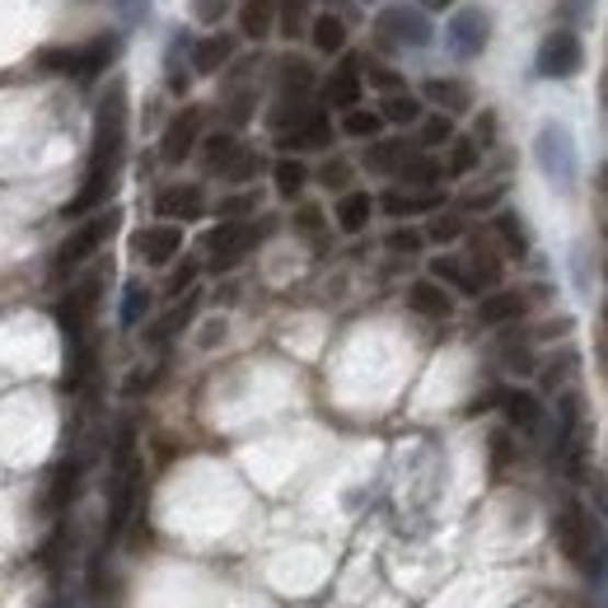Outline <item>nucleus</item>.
Segmentation results:
<instances>
[{
    "mask_svg": "<svg viewBox=\"0 0 608 608\" xmlns=\"http://www.w3.org/2000/svg\"><path fill=\"white\" fill-rule=\"evenodd\" d=\"M122 154H127V84L113 80L94 108V150H90V173H84L80 193L66 202V216H94V206L108 202Z\"/></svg>",
    "mask_w": 608,
    "mask_h": 608,
    "instance_id": "f257e3e1",
    "label": "nucleus"
},
{
    "mask_svg": "<svg viewBox=\"0 0 608 608\" xmlns=\"http://www.w3.org/2000/svg\"><path fill=\"white\" fill-rule=\"evenodd\" d=\"M552 538H558L562 558L585 571V576H599L604 571V552H599V529L595 519L585 515L581 501H562L558 506V519H552Z\"/></svg>",
    "mask_w": 608,
    "mask_h": 608,
    "instance_id": "f03ea898",
    "label": "nucleus"
},
{
    "mask_svg": "<svg viewBox=\"0 0 608 608\" xmlns=\"http://www.w3.org/2000/svg\"><path fill=\"white\" fill-rule=\"evenodd\" d=\"M117 220H122V216L108 206V211L90 216V220L80 225V230L66 234V243H61L57 253H51V276H66V272H76V267L84 263V257H94V253L103 249V243H108V234L117 230Z\"/></svg>",
    "mask_w": 608,
    "mask_h": 608,
    "instance_id": "7ed1b4c3",
    "label": "nucleus"
},
{
    "mask_svg": "<svg viewBox=\"0 0 608 608\" xmlns=\"http://www.w3.org/2000/svg\"><path fill=\"white\" fill-rule=\"evenodd\" d=\"M375 38L379 47H426L431 43V20H426V10H416V5H385L379 10V20H375Z\"/></svg>",
    "mask_w": 608,
    "mask_h": 608,
    "instance_id": "20e7f679",
    "label": "nucleus"
},
{
    "mask_svg": "<svg viewBox=\"0 0 608 608\" xmlns=\"http://www.w3.org/2000/svg\"><path fill=\"white\" fill-rule=\"evenodd\" d=\"M267 234V225H249V220H220L211 234H206V253H211V267L225 272V267H234L243 263L253 249H257V239Z\"/></svg>",
    "mask_w": 608,
    "mask_h": 608,
    "instance_id": "39448f33",
    "label": "nucleus"
},
{
    "mask_svg": "<svg viewBox=\"0 0 608 608\" xmlns=\"http://www.w3.org/2000/svg\"><path fill=\"white\" fill-rule=\"evenodd\" d=\"M534 154H538V169H543L558 187L576 183V141H571V131L562 127V122H548V127L538 131Z\"/></svg>",
    "mask_w": 608,
    "mask_h": 608,
    "instance_id": "423d86ee",
    "label": "nucleus"
},
{
    "mask_svg": "<svg viewBox=\"0 0 608 608\" xmlns=\"http://www.w3.org/2000/svg\"><path fill=\"white\" fill-rule=\"evenodd\" d=\"M585 66V43L576 28H552L538 47V76L543 80H571Z\"/></svg>",
    "mask_w": 608,
    "mask_h": 608,
    "instance_id": "0eeeda50",
    "label": "nucleus"
},
{
    "mask_svg": "<svg viewBox=\"0 0 608 608\" xmlns=\"http://www.w3.org/2000/svg\"><path fill=\"white\" fill-rule=\"evenodd\" d=\"M113 51H117V38L113 33H103V38L94 43H84V47H71V51H47V71H66V76H76V80H94L103 66L113 61Z\"/></svg>",
    "mask_w": 608,
    "mask_h": 608,
    "instance_id": "6e6552de",
    "label": "nucleus"
},
{
    "mask_svg": "<svg viewBox=\"0 0 608 608\" xmlns=\"http://www.w3.org/2000/svg\"><path fill=\"white\" fill-rule=\"evenodd\" d=\"M202 127H206V113L197 108V103H187V108H179L169 117V127H164V141H160V154H164V164H183L187 154L197 150L202 141Z\"/></svg>",
    "mask_w": 608,
    "mask_h": 608,
    "instance_id": "1a4fd4ad",
    "label": "nucleus"
},
{
    "mask_svg": "<svg viewBox=\"0 0 608 608\" xmlns=\"http://www.w3.org/2000/svg\"><path fill=\"white\" fill-rule=\"evenodd\" d=\"M449 51H455L459 61H473L486 51V43H492V20H486V10H459L455 20H449Z\"/></svg>",
    "mask_w": 608,
    "mask_h": 608,
    "instance_id": "9d476101",
    "label": "nucleus"
},
{
    "mask_svg": "<svg viewBox=\"0 0 608 608\" xmlns=\"http://www.w3.org/2000/svg\"><path fill=\"white\" fill-rule=\"evenodd\" d=\"M136 253H141L146 267H169L173 257L183 253V225H173V220L146 225V230L136 234Z\"/></svg>",
    "mask_w": 608,
    "mask_h": 608,
    "instance_id": "9b49d317",
    "label": "nucleus"
},
{
    "mask_svg": "<svg viewBox=\"0 0 608 608\" xmlns=\"http://www.w3.org/2000/svg\"><path fill=\"white\" fill-rule=\"evenodd\" d=\"M154 211H160L164 220H197L206 211V193H202V183H169L160 197H154Z\"/></svg>",
    "mask_w": 608,
    "mask_h": 608,
    "instance_id": "f8f14e48",
    "label": "nucleus"
},
{
    "mask_svg": "<svg viewBox=\"0 0 608 608\" xmlns=\"http://www.w3.org/2000/svg\"><path fill=\"white\" fill-rule=\"evenodd\" d=\"M282 146L286 150H323V146H333V117H328L323 108H309L290 131H282Z\"/></svg>",
    "mask_w": 608,
    "mask_h": 608,
    "instance_id": "ddd939ff",
    "label": "nucleus"
},
{
    "mask_svg": "<svg viewBox=\"0 0 608 608\" xmlns=\"http://www.w3.org/2000/svg\"><path fill=\"white\" fill-rule=\"evenodd\" d=\"M496 403H501V412H506V422L515 431H525V436H538V431H543V403H538L529 389H501Z\"/></svg>",
    "mask_w": 608,
    "mask_h": 608,
    "instance_id": "4468645a",
    "label": "nucleus"
},
{
    "mask_svg": "<svg viewBox=\"0 0 608 608\" xmlns=\"http://www.w3.org/2000/svg\"><path fill=\"white\" fill-rule=\"evenodd\" d=\"M360 94H365V76H360V66L346 57L337 71L328 76L323 99H328V108H342V113H346V108H356V103H360Z\"/></svg>",
    "mask_w": 608,
    "mask_h": 608,
    "instance_id": "2eb2a0df",
    "label": "nucleus"
},
{
    "mask_svg": "<svg viewBox=\"0 0 608 608\" xmlns=\"http://www.w3.org/2000/svg\"><path fill=\"white\" fill-rule=\"evenodd\" d=\"M525 309H529V300L519 290H492V295L478 300V323L482 328H506L515 319H525Z\"/></svg>",
    "mask_w": 608,
    "mask_h": 608,
    "instance_id": "dca6fc26",
    "label": "nucleus"
},
{
    "mask_svg": "<svg viewBox=\"0 0 608 608\" xmlns=\"http://www.w3.org/2000/svg\"><path fill=\"white\" fill-rule=\"evenodd\" d=\"M379 211H389L393 220H403V216H426V211H436L440 206V193L431 187V193H416V187H389L385 197L375 202Z\"/></svg>",
    "mask_w": 608,
    "mask_h": 608,
    "instance_id": "f3484780",
    "label": "nucleus"
},
{
    "mask_svg": "<svg viewBox=\"0 0 608 608\" xmlns=\"http://www.w3.org/2000/svg\"><path fill=\"white\" fill-rule=\"evenodd\" d=\"M408 305L422 319H449V314H455V300H449V290L440 282H431V276H426V282H412L408 286Z\"/></svg>",
    "mask_w": 608,
    "mask_h": 608,
    "instance_id": "a211bd4d",
    "label": "nucleus"
},
{
    "mask_svg": "<svg viewBox=\"0 0 608 608\" xmlns=\"http://www.w3.org/2000/svg\"><path fill=\"white\" fill-rule=\"evenodd\" d=\"M230 57H234V38H230V33H211V38L193 43V71L197 76L225 71V66H230Z\"/></svg>",
    "mask_w": 608,
    "mask_h": 608,
    "instance_id": "6ab92c4d",
    "label": "nucleus"
},
{
    "mask_svg": "<svg viewBox=\"0 0 608 608\" xmlns=\"http://www.w3.org/2000/svg\"><path fill=\"white\" fill-rule=\"evenodd\" d=\"M309 43H314L319 57H337V51H346V20L333 10L314 14V24H309Z\"/></svg>",
    "mask_w": 608,
    "mask_h": 608,
    "instance_id": "aec40b11",
    "label": "nucleus"
},
{
    "mask_svg": "<svg viewBox=\"0 0 608 608\" xmlns=\"http://www.w3.org/2000/svg\"><path fill=\"white\" fill-rule=\"evenodd\" d=\"M239 33L253 43H263L276 33V0H243L239 5Z\"/></svg>",
    "mask_w": 608,
    "mask_h": 608,
    "instance_id": "412c9836",
    "label": "nucleus"
},
{
    "mask_svg": "<svg viewBox=\"0 0 608 608\" xmlns=\"http://www.w3.org/2000/svg\"><path fill=\"white\" fill-rule=\"evenodd\" d=\"M408 154H412L408 141H398V136H375V141L365 146V169L370 173H398Z\"/></svg>",
    "mask_w": 608,
    "mask_h": 608,
    "instance_id": "4be33fe9",
    "label": "nucleus"
},
{
    "mask_svg": "<svg viewBox=\"0 0 608 608\" xmlns=\"http://www.w3.org/2000/svg\"><path fill=\"white\" fill-rule=\"evenodd\" d=\"M393 179L403 183V187H416V193H431V187H436V183L445 179V169H440L436 160H431V154H422V150H412L408 160H403V169L393 173Z\"/></svg>",
    "mask_w": 608,
    "mask_h": 608,
    "instance_id": "5701e85b",
    "label": "nucleus"
},
{
    "mask_svg": "<svg viewBox=\"0 0 608 608\" xmlns=\"http://www.w3.org/2000/svg\"><path fill=\"white\" fill-rule=\"evenodd\" d=\"M370 216H375V197L370 193H342L337 211H333V220H337L342 234H360L365 225H370Z\"/></svg>",
    "mask_w": 608,
    "mask_h": 608,
    "instance_id": "b1692460",
    "label": "nucleus"
},
{
    "mask_svg": "<svg viewBox=\"0 0 608 608\" xmlns=\"http://www.w3.org/2000/svg\"><path fill=\"white\" fill-rule=\"evenodd\" d=\"M193 319H197V290H187V295H179V305H173L169 314H164V323H154V328H150V342H154V346L173 342V337H179Z\"/></svg>",
    "mask_w": 608,
    "mask_h": 608,
    "instance_id": "393cba45",
    "label": "nucleus"
},
{
    "mask_svg": "<svg viewBox=\"0 0 608 608\" xmlns=\"http://www.w3.org/2000/svg\"><path fill=\"white\" fill-rule=\"evenodd\" d=\"M431 282H440V286H455L459 295H482L478 282H473V272H468V263H459V257H431Z\"/></svg>",
    "mask_w": 608,
    "mask_h": 608,
    "instance_id": "a878e982",
    "label": "nucleus"
},
{
    "mask_svg": "<svg viewBox=\"0 0 608 608\" xmlns=\"http://www.w3.org/2000/svg\"><path fill=\"white\" fill-rule=\"evenodd\" d=\"M379 117H385V127L389 122L393 127H416V122H422V99L393 90V94H385V103H379Z\"/></svg>",
    "mask_w": 608,
    "mask_h": 608,
    "instance_id": "bb28decb",
    "label": "nucleus"
},
{
    "mask_svg": "<svg viewBox=\"0 0 608 608\" xmlns=\"http://www.w3.org/2000/svg\"><path fill=\"white\" fill-rule=\"evenodd\" d=\"M422 94L431 99V103H440V113H463L468 108V84L463 80H426L422 84Z\"/></svg>",
    "mask_w": 608,
    "mask_h": 608,
    "instance_id": "cd10ccee",
    "label": "nucleus"
},
{
    "mask_svg": "<svg viewBox=\"0 0 608 608\" xmlns=\"http://www.w3.org/2000/svg\"><path fill=\"white\" fill-rule=\"evenodd\" d=\"M385 131V117H379V108H346L342 113V136H352V141H375V136Z\"/></svg>",
    "mask_w": 608,
    "mask_h": 608,
    "instance_id": "c85d7f7f",
    "label": "nucleus"
},
{
    "mask_svg": "<svg viewBox=\"0 0 608 608\" xmlns=\"http://www.w3.org/2000/svg\"><path fill=\"white\" fill-rule=\"evenodd\" d=\"M272 183H276V193H282L286 202H295L305 193V183H309V169H305V160H295V154H286V160H276V169H272Z\"/></svg>",
    "mask_w": 608,
    "mask_h": 608,
    "instance_id": "c756f323",
    "label": "nucleus"
},
{
    "mask_svg": "<svg viewBox=\"0 0 608 608\" xmlns=\"http://www.w3.org/2000/svg\"><path fill=\"white\" fill-rule=\"evenodd\" d=\"M492 230H496L501 243H506L511 257H525V253H529V230H525V220H519L515 211H501V216L492 220Z\"/></svg>",
    "mask_w": 608,
    "mask_h": 608,
    "instance_id": "7c9ffc66",
    "label": "nucleus"
},
{
    "mask_svg": "<svg viewBox=\"0 0 608 608\" xmlns=\"http://www.w3.org/2000/svg\"><path fill=\"white\" fill-rule=\"evenodd\" d=\"M197 150H202V164L211 173H220L225 164H230V154L239 150V141H234V131H211L206 141H197Z\"/></svg>",
    "mask_w": 608,
    "mask_h": 608,
    "instance_id": "2f4dec72",
    "label": "nucleus"
},
{
    "mask_svg": "<svg viewBox=\"0 0 608 608\" xmlns=\"http://www.w3.org/2000/svg\"><path fill=\"white\" fill-rule=\"evenodd\" d=\"M276 28L282 38H300L309 28V0H276Z\"/></svg>",
    "mask_w": 608,
    "mask_h": 608,
    "instance_id": "473e14b6",
    "label": "nucleus"
},
{
    "mask_svg": "<svg viewBox=\"0 0 608 608\" xmlns=\"http://www.w3.org/2000/svg\"><path fill=\"white\" fill-rule=\"evenodd\" d=\"M146 314H150V290L141 282H131L127 290H122L117 319H122V328H136V323H146Z\"/></svg>",
    "mask_w": 608,
    "mask_h": 608,
    "instance_id": "72a5a7b5",
    "label": "nucleus"
},
{
    "mask_svg": "<svg viewBox=\"0 0 608 608\" xmlns=\"http://www.w3.org/2000/svg\"><path fill=\"white\" fill-rule=\"evenodd\" d=\"M416 127H422V131H416V141H422L426 150L455 141V122H449V113H431V117L416 122Z\"/></svg>",
    "mask_w": 608,
    "mask_h": 608,
    "instance_id": "f704fd0d",
    "label": "nucleus"
},
{
    "mask_svg": "<svg viewBox=\"0 0 608 608\" xmlns=\"http://www.w3.org/2000/svg\"><path fill=\"white\" fill-rule=\"evenodd\" d=\"M76 478H80V468L76 463H57V473H51V482H47V506H66L71 501V492H76Z\"/></svg>",
    "mask_w": 608,
    "mask_h": 608,
    "instance_id": "c9c22d12",
    "label": "nucleus"
},
{
    "mask_svg": "<svg viewBox=\"0 0 608 608\" xmlns=\"http://www.w3.org/2000/svg\"><path fill=\"white\" fill-rule=\"evenodd\" d=\"M482 160V146L478 141H449V164L445 173H455V179H463V173H473Z\"/></svg>",
    "mask_w": 608,
    "mask_h": 608,
    "instance_id": "e433bc0d",
    "label": "nucleus"
},
{
    "mask_svg": "<svg viewBox=\"0 0 608 608\" xmlns=\"http://www.w3.org/2000/svg\"><path fill=\"white\" fill-rule=\"evenodd\" d=\"M253 173H257V154H253V150H243V146H239V150L230 154V164H225V169H220V179H230V183H249V179H253Z\"/></svg>",
    "mask_w": 608,
    "mask_h": 608,
    "instance_id": "4c0bfd02",
    "label": "nucleus"
},
{
    "mask_svg": "<svg viewBox=\"0 0 608 608\" xmlns=\"http://www.w3.org/2000/svg\"><path fill=\"white\" fill-rule=\"evenodd\" d=\"M463 239V220L459 216H436L426 225V243H455Z\"/></svg>",
    "mask_w": 608,
    "mask_h": 608,
    "instance_id": "58836bf2",
    "label": "nucleus"
},
{
    "mask_svg": "<svg viewBox=\"0 0 608 608\" xmlns=\"http://www.w3.org/2000/svg\"><path fill=\"white\" fill-rule=\"evenodd\" d=\"M197 263H179V267H173V276H169V286H164V295H169V300H179V295H187V290H193L197 286Z\"/></svg>",
    "mask_w": 608,
    "mask_h": 608,
    "instance_id": "ea45409f",
    "label": "nucleus"
},
{
    "mask_svg": "<svg viewBox=\"0 0 608 608\" xmlns=\"http://www.w3.org/2000/svg\"><path fill=\"white\" fill-rule=\"evenodd\" d=\"M295 230H300L305 239H323V211L319 206H300V211H295Z\"/></svg>",
    "mask_w": 608,
    "mask_h": 608,
    "instance_id": "a19ab883",
    "label": "nucleus"
},
{
    "mask_svg": "<svg viewBox=\"0 0 608 608\" xmlns=\"http://www.w3.org/2000/svg\"><path fill=\"white\" fill-rule=\"evenodd\" d=\"M319 183H323V187H337V193H346V183H352V164H346V160H328L323 173H319Z\"/></svg>",
    "mask_w": 608,
    "mask_h": 608,
    "instance_id": "79ce46f5",
    "label": "nucleus"
},
{
    "mask_svg": "<svg viewBox=\"0 0 608 608\" xmlns=\"http://www.w3.org/2000/svg\"><path fill=\"white\" fill-rule=\"evenodd\" d=\"M511 455H515V449H511V436H506V431H496V436H492V478L506 473V468H511Z\"/></svg>",
    "mask_w": 608,
    "mask_h": 608,
    "instance_id": "37998d69",
    "label": "nucleus"
},
{
    "mask_svg": "<svg viewBox=\"0 0 608 608\" xmlns=\"http://www.w3.org/2000/svg\"><path fill=\"white\" fill-rule=\"evenodd\" d=\"M385 243H389V253H422L426 234H416V230H393Z\"/></svg>",
    "mask_w": 608,
    "mask_h": 608,
    "instance_id": "c03bdc74",
    "label": "nucleus"
},
{
    "mask_svg": "<svg viewBox=\"0 0 608 608\" xmlns=\"http://www.w3.org/2000/svg\"><path fill=\"white\" fill-rule=\"evenodd\" d=\"M365 76H370V84H375V90H385V94L403 90V76H398V71H385V66H370Z\"/></svg>",
    "mask_w": 608,
    "mask_h": 608,
    "instance_id": "a18cd8bd",
    "label": "nucleus"
},
{
    "mask_svg": "<svg viewBox=\"0 0 608 608\" xmlns=\"http://www.w3.org/2000/svg\"><path fill=\"white\" fill-rule=\"evenodd\" d=\"M253 206H257V197H253V193H243V197H230V202H220V216H225V220H239V216H249Z\"/></svg>",
    "mask_w": 608,
    "mask_h": 608,
    "instance_id": "49530a36",
    "label": "nucleus"
},
{
    "mask_svg": "<svg viewBox=\"0 0 608 608\" xmlns=\"http://www.w3.org/2000/svg\"><path fill=\"white\" fill-rule=\"evenodd\" d=\"M473 141H478V146H492V141H496V113H478V122H473Z\"/></svg>",
    "mask_w": 608,
    "mask_h": 608,
    "instance_id": "de8ad7c7",
    "label": "nucleus"
},
{
    "mask_svg": "<svg viewBox=\"0 0 608 608\" xmlns=\"http://www.w3.org/2000/svg\"><path fill=\"white\" fill-rule=\"evenodd\" d=\"M225 0H197V20H220Z\"/></svg>",
    "mask_w": 608,
    "mask_h": 608,
    "instance_id": "09e8293b",
    "label": "nucleus"
},
{
    "mask_svg": "<svg viewBox=\"0 0 608 608\" xmlns=\"http://www.w3.org/2000/svg\"><path fill=\"white\" fill-rule=\"evenodd\" d=\"M225 337V323H211V328H202V346H216Z\"/></svg>",
    "mask_w": 608,
    "mask_h": 608,
    "instance_id": "8fccbe9b",
    "label": "nucleus"
},
{
    "mask_svg": "<svg viewBox=\"0 0 608 608\" xmlns=\"http://www.w3.org/2000/svg\"><path fill=\"white\" fill-rule=\"evenodd\" d=\"M576 10H585V0H562V5H558V14H562V20H571V14H576Z\"/></svg>",
    "mask_w": 608,
    "mask_h": 608,
    "instance_id": "3c124183",
    "label": "nucleus"
},
{
    "mask_svg": "<svg viewBox=\"0 0 608 608\" xmlns=\"http://www.w3.org/2000/svg\"><path fill=\"white\" fill-rule=\"evenodd\" d=\"M455 0H422V10H449Z\"/></svg>",
    "mask_w": 608,
    "mask_h": 608,
    "instance_id": "603ef678",
    "label": "nucleus"
},
{
    "mask_svg": "<svg viewBox=\"0 0 608 608\" xmlns=\"http://www.w3.org/2000/svg\"><path fill=\"white\" fill-rule=\"evenodd\" d=\"M599 187H604V193H608V164H604V173H599Z\"/></svg>",
    "mask_w": 608,
    "mask_h": 608,
    "instance_id": "864d4df0",
    "label": "nucleus"
},
{
    "mask_svg": "<svg viewBox=\"0 0 608 608\" xmlns=\"http://www.w3.org/2000/svg\"><path fill=\"white\" fill-rule=\"evenodd\" d=\"M604 90H608V84H604Z\"/></svg>",
    "mask_w": 608,
    "mask_h": 608,
    "instance_id": "5fc2aeb1",
    "label": "nucleus"
}]
</instances>
